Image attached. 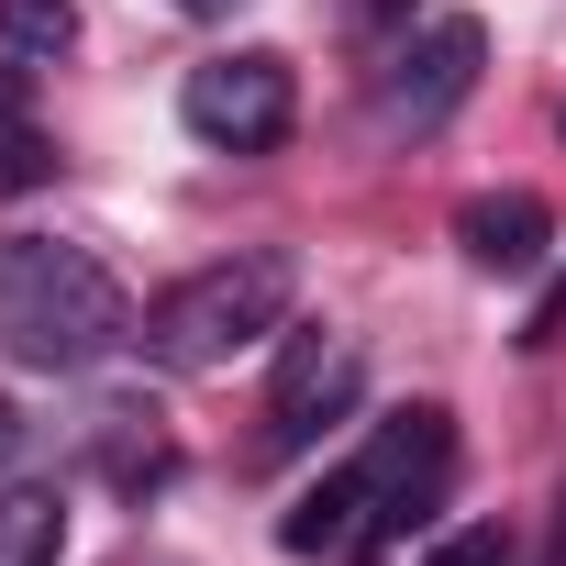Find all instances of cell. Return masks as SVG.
Wrapping results in <instances>:
<instances>
[{
	"label": "cell",
	"instance_id": "1",
	"mask_svg": "<svg viewBox=\"0 0 566 566\" xmlns=\"http://www.w3.org/2000/svg\"><path fill=\"white\" fill-rule=\"evenodd\" d=\"M444 478H455V422H444L433 400H411V411H389V422H378L323 489L290 500L277 544L312 555V566H367V555H389L411 522H433Z\"/></svg>",
	"mask_w": 566,
	"mask_h": 566
},
{
	"label": "cell",
	"instance_id": "2",
	"mask_svg": "<svg viewBox=\"0 0 566 566\" xmlns=\"http://www.w3.org/2000/svg\"><path fill=\"white\" fill-rule=\"evenodd\" d=\"M123 334H134V301H123V277H112L90 244L23 233L12 255H0V345H12L23 367L78 378V367H101Z\"/></svg>",
	"mask_w": 566,
	"mask_h": 566
},
{
	"label": "cell",
	"instance_id": "3",
	"mask_svg": "<svg viewBox=\"0 0 566 566\" xmlns=\"http://www.w3.org/2000/svg\"><path fill=\"white\" fill-rule=\"evenodd\" d=\"M290 255H211V266H189L178 290L145 312V356L167 367V378H200V367H233L244 345H266V334H290Z\"/></svg>",
	"mask_w": 566,
	"mask_h": 566
},
{
	"label": "cell",
	"instance_id": "4",
	"mask_svg": "<svg viewBox=\"0 0 566 566\" xmlns=\"http://www.w3.org/2000/svg\"><path fill=\"white\" fill-rule=\"evenodd\" d=\"M178 123L211 156H277L290 123H301V78H290L277 45H233V56H211V67L178 78Z\"/></svg>",
	"mask_w": 566,
	"mask_h": 566
},
{
	"label": "cell",
	"instance_id": "5",
	"mask_svg": "<svg viewBox=\"0 0 566 566\" xmlns=\"http://www.w3.org/2000/svg\"><path fill=\"white\" fill-rule=\"evenodd\" d=\"M478 56H489V34H478L467 12H433L422 34H400L389 67H378V123H389V134H433L444 112H467Z\"/></svg>",
	"mask_w": 566,
	"mask_h": 566
},
{
	"label": "cell",
	"instance_id": "6",
	"mask_svg": "<svg viewBox=\"0 0 566 566\" xmlns=\"http://www.w3.org/2000/svg\"><path fill=\"white\" fill-rule=\"evenodd\" d=\"M356 389H367L356 345H345V334H323V323H301L290 345H277V378H266V455L323 444V422H345V411H356Z\"/></svg>",
	"mask_w": 566,
	"mask_h": 566
},
{
	"label": "cell",
	"instance_id": "7",
	"mask_svg": "<svg viewBox=\"0 0 566 566\" xmlns=\"http://www.w3.org/2000/svg\"><path fill=\"white\" fill-rule=\"evenodd\" d=\"M455 244H467V266H489V277H533L544 244H555V222H544V200L500 189V200H467V211H455Z\"/></svg>",
	"mask_w": 566,
	"mask_h": 566
},
{
	"label": "cell",
	"instance_id": "8",
	"mask_svg": "<svg viewBox=\"0 0 566 566\" xmlns=\"http://www.w3.org/2000/svg\"><path fill=\"white\" fill-rule=\"evenodd\" d=\"M56 544H67L56 489H0V566H56Z\"/></svg>",
	"mask_w": 566,
	"mask_h": 566
},
{
	"label": "cell",
	"instance_id": "9",
	"mask_svg": "<svg viewBox=\"0 0 566 566\" xmlns=\"http://www.w3.org/2000/svg\"><path fill=\"white\" fill-rule=\"evenodd\" d=\"M78 34V0H0V67H56Z\"/></svg>",
	"mask_w": 566,
	"mask_h": 566
},
{
	"label": "cell",
	"instance_id": "10",
	"mask_svg": "<svg viewBox=\"0 0 566 566\" xmlns=\"http://www.w3.org/2000/svg\"><path fill=\"white\" fill-rule=\"evenodd\" d=\"M23 78L34 67H0V200H12V189H34L56 156H45V134H34V112H23Z\"/></svg>",
	"mask_w": 566,
	"mask_h": 566
},
{
	"label": "cell",
	"instance_id": "11",
	"mask_svg": "<svg viewBox=\"0 0 566 566\" xmlns=\"http://www.w3.org/2000/svg\"><path fill=\"white\" fill-rule=\"evenodd\" d=\"M422 566H511V533H500V522H467V533H444Z\"/></svg>",
	"mask_w": 566,
	"mask_h": 566
},
{
	"label": "cell",
	"instance_id": "12",
	"mask_svg": "<svg viewBox=\"0 0 566 566\" xmlns=\"http://www.w3.org/2000/svg\"><path fill=\"white\" fill-rule=\"evenodd\" d=\"M12 455H23V411H12V400H0V467H12Z\"/></svg>",
	"mask_w": 566,
	"mask_h": 566
},
{
	"label": "cell",
	"instance_id": "13",
	"mask_svg": "<svg viewBox=\"0 0 566 566\" xmlns=\"http://www.w3.org/2000/svg\"><path fill=\"white\" fill-rule=\"evenodd\" d=\"M178 12H200V23H211V12H233V0H178Z\"/></svg>",
	"mask_w": 566,
	"mask_h": 566
},
{
	"label": "cell",
	"instance_id": "14",
	"mask_svg": "<svg viewBox=\"0 0 566 566\" xmlns=\"http://www.w3.org/2000/svg\"><path fill=\"white\" fill-rule=\"evenodd\" d=\"M367 12H400V0H367Z\"/></svg>",
	"mask_w": 566,
	"mask_h": 566
}]
</instances>
